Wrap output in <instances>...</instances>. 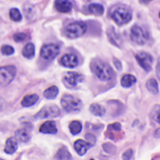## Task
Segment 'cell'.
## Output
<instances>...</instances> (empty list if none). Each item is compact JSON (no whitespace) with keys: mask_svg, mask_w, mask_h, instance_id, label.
Wrapping results in <instances>:
<instances>
[{"mask_svg":"<svg viewBox=\"0 0 160 160\" xmlns=\"http://www.w3.org/2000/svg\"><path fill=\"white\" fill-rule=\"evenodd\" d=\"M91 69L100 81L107 82L112 80L113 77L112 68L99 59H95L91 62Z\"/></svg>","mask_w":160,"mask_h":160,"instance_id":"obj_1","label":"cell"},{"mask_svg":"<svg viewBox=\"0 0 160 160\" xmlns=\"http://www.w3.org/2000/svg\"><path fill=\"white\" fill-rule=\"evenodd\" d=\"M111 17L118 25H123V24L128 23L131 20L132 13L128 8L120 6V7L114 8L111 11Z\"/></svg>","mask_w":160,"mask_h":160,"instance_id":"obj_2","label":"cell"},{"mask_svg":"<svg viewBox=\"0 0 160 160\" xmlns=\"http://www.w3.org/2000/svg\"><path fill=\"white\" fill-rule=\"evenodd\" d=\"M87 30L84 22H72L65 27V35L69 38H76L82 36Z\"/></svg>","mask_w":160,"mask_h":160,"instance_id":"obj_3","label":"cell"},{"mask_svg":"<svg viewBox=\"0 0 160 160\" xmlns=\"http://www.w3.org/2000/svg\"><path fill=\"white\" fill-rule=\"evenodd\" d=\"M61 104L64 110L68 112H80L82 108V101L70 95H65L63 96L61 99Z\"/></svg>","mask_w":160,"mask_h":160,"instance_id":"obj_4","label":"cell"},{"mask_svg":"<svg viewBox=\"0 0 160 160\" xmlns=\"http://www.w3.org/2000/svg\"><path fill=\"white\" fill-rule=\"evenodd\" d=\"M130 37H131V39L135 43L139 45H143L147 42L149 38V34L143 27H142L141 25L135 24L131 28Z\"/></svg>","mask_w":160,"mask_h":160,"instance_id":"obj_5","label":"cell"},{"mask_svg":"<svg viewBox=\"0 0 160 160\" xmlns=\"http://www.w3.org/2000/svg\"><path fill=\"white\" fill-rule=\"evenodd\" d=\"M16 76V68L14 66L0 67V88L7 86Z\"/></svg>","mask_w":160,"mask_h":160,"instance_id":"obj_6","label":"cell"},{"mask_svg":"<svg viewBox=\"0 0 160 160\" xmlns=\"http://www.w3.org/2000/svg\"><path fill=\"white\" fill-rule=\"evenodd\" d=\"M59 46L57 44L50 43V44H45L42 46L40 50V56L45 59V60H52L55 58L58 53H59Z\"/></svg>","mask_w":160,"mask_h":160,"instance_id":"obj_7","label":"cell"},{"mask_svg":"<svg viewBox=\"0 0 160 160\" xmlns=\"http://www.w3.org/2000/svg\"><path fill=\"white\" fill-rule=\"evenodd\" d=\"M60 115V110L55 105H50L42 108L36 115V119H45V118H52Z\"/></svg>","mask_w":160,"mask_h":160,"instance_id":"obj_8","label":"cell"},{"mask_svg":"<svg viewBox=\"0 0 160 160\" xmlns=\"http://www.w3.org/2000/svg\"><path fill=\"white\" fill-rule=\"evenodd\" d=\"M136 59L140 66L146 71H150L152 69V64H153V57L150 53L141 52L136 54Z\"/></svg>","mask_w":160,"mask_h":160,"instance_id":"obj_9","label":"cell"},{"mask_svg":"<svg viewBox=\"0 0 160 160\" xmlns=\"http://www.w3.org/2000/svg\"><path fill=\"white\" fill-rule=\"evenodd\" d=\"M82 80H83L82 75L76 73V72H68L63 79L65 85L69 88L75 87L78 84V82H82Z\"/></svg>","mask_w":160,"mask_h":160,"instance_id":"obj_10","label":"cell"},{"mask_svg":"<svg viewBox=\"0 0 160 160\" xmlns=\"http://www.w3.org/2000/svg\"><path fill=\"white\" fill-rule=\"evenodd\" d=\"M59 63L61 66H63L65 68H75L79 65V59H78L77 55H75L73 53H68V54L63 55L60 58Z\"/></svg>","mask_w":160,"mask_h":160,"instance_id":"obj_11","label":"cell"},{"mask_svg":"<svg viewBox=\"0 0 160 160\" xmlns=\"http://www.w3.org/2000/svg\"><path fill=\"white\" fill-rule=\"evenodd\" d=\"M55 8L62 12V13H68L72 8V4L69 0H56L54 2Z\"/></svg>","mask_w":160,"mask_h":160,"instance_id":"obj_12","label":"cell"},{"mask_svg":"<svg viewBox=\"0 0 160 160\" xmlns=\"http://www.w3.org/2000/svg\"><path fill=\"white\" fill-rule=\"evenodd\" d=\"M39 131L44 134H55L57 132L55 122L47 121V122L43 123L39 128Z\"/></svg>","mask_w":160,"mask_h":160,"instance_id":"obj_13","label":"cell"},{"mask_svg":"<svg viewBox=\"0 0 160 160\" xmlns=\"http://www.w3.org/2000/svg\"><path fill=\"white\" fill-rule=\"evenodd\" d=\"M92 146L93 145L91 143L86 142L82 140H78L74 143V148H75L76 152L78 153V155H80V156H83L87 152V150Z\"/></svg>","mask_w":160,"mask_h":160,"instance_id":"obj_14","label":"cell"},{"mask_svg":"<svg viewBox=\"0 0 160 160\" xmlns=\"http://www.w3.org/2000/svg\"><path fill=\"white\" fill-rule=\"evenodd\" d=\"M17 148H18L17 140H16L15 138L11 137V138H8V139L7 140V142H6V146H5L4 151H5V153L11 155V154H13V153L16 152Z\"/></svg>","mask_w":160,"mask_h":160,"instance_id":"obj_15","label":"cell"},{"mask_svg":"<svg viewBox=\"0 0 160 160\" xmlns=\"http://www.w3.org/2000/svg\"><path fill=\"white\" fill-rule=\"evenodd\" d=\"M38 100V96L36 94H32V95H27L25 96L22 100V106L23 107H30L33 106L34 104H36Z\"/></svg>","mask_w":160,"mask_h":160,"instance_id":"obj_16","label":"cell"},{"mask_svg":"<svg viewBox=\"0 0 160 160\" xmlns=\"http://www.w3.org/2000/svg\"><path fill=\"white\" fill-rule=\"evenodd\" d=\"M136 82H137V79L133 75L126 74L123 76V78L121 80V84L123 87L128 88V87H131L134 83H136Z\"/></svg>","mask_w":160,"mask_h":160,"instance_id":"obj_17","label":"cell"},{"mask_svg":"<svg viewBox=\"0 0 160 160\" xmlns=\"http://www.w3.org/2000/svg\"><path fill=\"white\" fill-rule=\"evenodd\" d=\"M22 55L25 57V58H28V59H31L34 57L35 55V46L33 43H27L24 45L23 49H22Z\"/></svg>","mask_w":160,"mask_h":160,"instance_id":"obj_18","label":"cell"},{"mask_svg":"<svg viewBox=\"0 0 160 160\" xmlns=\"http://www.w3.org/2000/svg\"><path fill=\"white\" fill-rule=\"evenodd\" d=\"M15 137L21 142H27L30 140V135L25 129H18L15 132Z\"/></svg>","mask_w":160,"mask_h":160,"instance_id":"obj_19","label":"cell"},{"mask_svg":"<svg viewBox=\"0 0 160 160\" xmlns=\"http://www.w3.org/2000/svg\"><path fill=\"white\" fill-rule=\"evenodd\" d=\"M56 158L58 160H71L72 158H71L70 153L68 151V149L65 146H63V147H61L57 151V153H56Z\"/></svg>","mask_w":160,"mask_h":160,"instance_id":"obj_20","label":"cell"},{"mask_svg":"<svg viewBox=\"0 0 160 160\" xmlns=\"http://www.w3.org/2000/svg\"><path fill=\"white\" fill-rule=\"evenodd\" d=\"M108 36H109V39L111 40V42L113 45H117L118 47H120L121 44V38L119 37V35L117 33H115V31L113 30L112 27H111V29L108 31Z\"/></svg>","mask_w":160,"mask_h":160,"instance_id":"obj_21","label":"cell"},{"mask_svg":"<svg viewBox=\"0 0 160 160\" xmlns=\"http://www.w3.org/2000/svg\"><path fill=\"white\" fill-rule=\"evenodd\" d=\"M88 10L90 13L94 14V15H102L104 12V8L102 5L100 4H91L88 7Z\"/></svg>","mask_w":160,"mask_h":160,"instance_id":"obj_22","label":"cell"},{"mask_svg":"<svg viewBox=\"0 0 160 160\" xmlns=\"http://www.w3.org/2000/svg\"><path fill=\"white\" fill-rule=\"evenodd\" d=\"M146 87L149 90V92H151L154 95L158 94V82L155 79H149L146 82Z\"/></svg>","mask_w":160,"mask_h":160,"instance_id":"obj_23","label":"cell"},{"mask_svg":"<svg viewBox=\"0 0 160 160\" xmlns=\"http://www.w3.org/2000/svg\"><path fill=\"white\" fill-rule=\"evenodd\" d=\"M58 88L56 87V86H51V87H49V88H47L45 91H44V93H43V95H44V97L46 98H48V99H52V98H56V96L58 95Z\"/></svg>","mask_w":160,"mask_h":160,"instance_id":"obj_24","label":"cell"},{"mask_svg":"<svg viewBox=\"0 0 160 160\" xmlns=\"http://www.w3.org/2000/svg\"><path fill=\"white\" fill-rule=\"evenodd\" d=\"M90 112L96 116H103L105 114V109L99 104H92L90 106Z\"/></svg>","mask_w":160,"mask_h":160,"instance_id":"obj_25","label":"cell"},{"mask_svg":"<svg viewBox=\"0 0 160 160\" xmlns=\"http://www.w3.org/2000/svg\"><path fill=\"white\" fill-rule=\"evenodd\" d=\"M82 126L81 122H79V121H72L69 124V130L73 135L79 134L82 131Z\"/></svg>","mask_w":160,"mask_h":160,"instance_id":"obj_26","label":"cell"},{"mask_svg":"<svg viewBox=\"0 0 160 160\" xmlns=\"http://www.w3.org/2000/svg\"><path fill=\"white\" fill-rule=\"evenodd\" d=\"M151 118L160 125V105H155L151 112Z\"/></svg>","mask_w":160,"mask_h":160,"instance_id":"obj_27","label":"cell"},{"mask_svg":"<svg viewBox=\"0 0 160 160\" xmlns=\"http://www.w3.org/2000/svg\"><path fill=\"white\" fill-rule=\"evenodd\" d=\"M9 17L12 21L15 22H20L22 20V15L18 8H11L9 11Z\"/></svg>","mask_w":160,"mask_h":160,"instance_id":"obj_28","label":"cell"},{"mask_svg":"<svg viewBox=\"0 0 160 160\" xmlns=\"http://www.w3.org/2000/svg\"><path fill=\"white\" fill-rule=\"evenodd\" d=\"M29 37L27 34L25 33H16L14 36H13V39L16 41V42H22L26 39H28Z\"/></svg>","mask_w":160,"mask_h":160,"instance_id":"obj_29","label":"cell"},{"mask_svg":"<svg viewBox=\"0 0 160 160\" xmlns=\"http://www.w3.org/2000/svg\"><path fill=\"white\" fill-rule=\"evenodd\" d=\"M1 52L5 55H11L14 53V49L9 45H3L1 47Z\"/></svg>","mask_w":160,"mask_h":160,"instance_id":"obj_30","label":"cell"},{"mask_svg":"<svg viewBox=\"0 0 160 160\" xmlns=\"http://www.w3.org/2000/svg\"><path fill=\"white\" fill-rule=\"evenodd\" d=\"M109 132H120L121 131V125L119 123H113L109 125L108 127Z\"/></svg>","mask_w":160,"mask_h":160,"instance_id":"obj_31","label":"cell"},{"mask_svg":"<svg viewBox=\"0 0 160 160\" xmlns=\"http://www.w3.org/2000/svg\"><path fill=\"white\" fill-rule=\"evenodd\" d=\"M133 155V151L131 149H128V151H126L123 155V159L124 160H130Z\"/></svg>","mask_w":160,"mask_h":160,"instance_id":"obj_32","label":"cell"},{"mask_svg":"<svg viewBox=\"0 0 160 160\" xmlns=\"http://www.w3.org/2000/svg\"><path fill=\"white\" fill-rule=\"evenodd\" d=\"M85 138L87 139V141H88L89 143H91L92 145L95 144V142H96V138H95V136H93L92 134H86Z\"/></svg>","mask_w":160,"mask_h":160,"instance_id":"obj_33","label":"cell"},{"mask_svg":"<svg viewBox=\"0 0 160 160\" xmlns=\"http://www.w3.org/2000/svg\"><path fill=\"white\" fill-rule=\"evenodd\" d=\"M157 75H158V80L160 81V59L158 60V67H157Z\"/></svg>","mask_w":160,"mask_h":160,"instance_id":"obj_34","label":"cell"},{"mask_svg":"<svg viewBox=\"0 0 160 160\" xmlns=\"http://www.w3.org/2000/svg\"><path fill=\"white\" fill-rule=\"evenodd\" d=\"M152 0H141V2L142 3V4H148L149 2H151Z\"/></svg>","mask_w":160,"mask_h":160,"instance_id":"obj_35","label":"cell"},{"mask_svg":"<svg viewBox=\"0 0 160 160\" xmlns=\"http://www.w3.org/2000/svg\"><path fill=\"white\" fill-rule=\"evenodd\" d=\"M3 110V101H2V99H0V112Z\"/></svg>","mask_w":160,"mask_h":160,"instance_id":"obj_36","label":"cell"},{"mask_svg":"<svg viewBox=\"0 0 160 160\" xmlns=\"http://www.w3.org/2000/svg\"><path fill=\"white\" fill-rule=\"evenodd\" d=\"M159 18H160V12H159Z\"/></svg>","mask_w":160,"mask_h":160,"instance_id":"obj_37","label":"cell"},{"mask_svg":"<svg viewBox=\"0 0 160 160\" xmlns=\"http://www.w3.org/2000/svg\"><path fill=\"white\" fill-rule=\"evenodd\" d=\"M0 160H3V159H1V158H0Z\"/></svg>","mask_w":160,"mask_h":160,"instance_id":"obj_38","label":"cell"},{"mask_svg":"<svg viewBox=\"0 0 160 160\" xmlns=\"http://www.w3.org/2000/svg\"><path fill=\"white\" fill-rule=\"evenodd\" d=\"M90 160H94V159H90Z\"/></svg>","mask_w":160,"mask_h":160,"instance_id":"obj_39","label":"cell"}]
</instances>
